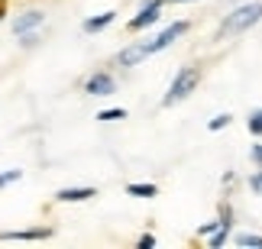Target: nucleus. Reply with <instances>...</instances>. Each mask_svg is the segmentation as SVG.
<instances>
[{
    "label": "nucleus",
    "instance_id": "nucleus-13",
    "mask_svg": "<svg viewBox=\"0 0 262 249\" xmlns=\"http://www.w3.org/2000/svg\"><path fill=\"white\" fill-rule=\"evenodd\" d=\"M233 240H236V246H262V236H256V233H236Z\"/></svg>",
    "mask_w": 262,
    "mask_h": 249
},
{
    "label": "nucleus",
    "instance_id": "nucleus-20",
    "mask_svg": "<svg viewBox=\"0 0 262 249\" xmlns=\"http://www.w3.org/2000/svg\"><path fill=\"white\" fill-rule=\"evenodd\" d=\"M249 159H253V162H259V165H262V146H253V149H249Z\"/></svg>",
    "mask_w": 262,
    "mask_h": 249
},
{
    "label": "nucleus",
    "instance_id": "nucleus-1",
    "mask_svg": "<svg viewBox=\"0 0 262 249\" xmlns=\"http://www.w3.org/2000/svg\"><path fill=\"white\" fill-rule=\"evenodd\" d=\"M259 19H262V0L243 4V7H236L230 16H224V23H220L217 36H220V39H224V36H239V33H246V29H253Z\"/></svg>",
    "mask_w": 262,
    "mask_h": 249
},
{
    "label": "nucleus",
    "instance_id": "nucleus-15",
    "mask_svg": "<svg viewBox=\"0 0 262 249\" xmlns=\"http://www.w3.org/2000/svg\"><path fill=\"white\" fill-rule=\"evenodd\" d=\"M19 178H23V172H19V168H13V172H4V175H0V188L13 185V182H19Z\"/></svg>",
    "mask_w": 262,
    "mask_h": 249
},
{
    "label": "nucleus",
    "instance_id": "nucleus-8",
    "mask_svg": "<svg viewBox=\"0 0 262 249\" xmlns=\"http://www.w3.org/2000/svg\"><path fill=\"white\" fill-rule=\"evenodd\" d=\"M88 197H97L94 188H62V191L55 194V201H62V204H78V201H88Z\"/></svg>",
    "mask_w": 262,
    "mask_h": 249
},
{
    "label": "nucleus",
    "instance_id": "nucleus-18",
    "mask_svg": "<svg viewBox=\"0 0 262 249\" xmlns=\"http://www.w3.org/2000/svg\"><path fill=\"white\" fill-rule=\"evenodd\" d=\"M19 39H23V42H19V46H23V49H33V46L39 42V39H36V33H23V36H19Z\"/></svg>",
    "mask_w": 262,
    "mask_h": 249
},
{
    "label": "nucleus",
    "instance_id": "nucleus-9",
    "mask_svg": "<svg viewBox=\"0 0 262 249\" xmlns=\"http://www.w3.org/2000/svg\"><path fill=\"white\" fill-rule=\"evenodd\" d=\"M52 230L49 227H36V230H7L0 233V240H49Z\"/></svg>",
    "mask_w": 262,
    "mask_h": 249
},
{
    "label": "nucleus",
    "instance_id": "nucleus-16",
    "mask_svg": "<svg viewBox=\"0 0 262 249\" xmlns=\"http://www.w3.org/2000/svg\"><path fill=\"white\" fill-rule=\"evenodd\" d=\"M230 120H233V117H230V114H220V117H214V120H210L207 123V129H214V133H217V129H224Z\"/></svg>",
    "mask_w": 262,
    "mask_h": 249
},
{
    "label": "nucleus",
    "instance_id": "nucleus-22",
    "mask_svg": "<svg viewBox=\"0 0 262 249\" xmlns=\"http://www.w3.org/2000/svg\"><path fill=\"white\" fill-rule=\"evenodd\" d=\"M4 10H7V4H4V0H0V19H4Z\"/></svg>",
    "mask_w": 262,
    "mask_h": 249
},
{
    "label": "nucleus",
    "instance_id": "nucleus-4",
    "mask_svg": "<svg viewBox=\"0 0 262 249\" xmlns=\"http://www.w3.org/2000/svg\"><path fill=\"white\" fill-rule=\"evenodd\" d=\"M114 91H117V81L110 72H94L84 81V94H91V97H110Z\"/></svg>",
    "mask_w": 262,
    "mask_h": 249
},
{
    "label": "nucleus",
    "instance_id": "nucleus-6",
    "mask_svg": "<svg viewBox=\"0 0 262 249\" xmlns=\"http://www.w3.org/2000/svg\"><path fill=\"white\" fill-rule=\"evenodd\" d=\"M185 33H188V23H185V19H178V23H172L168 29H162V33H159L152 42H146V46H149V52H162V49H168L175 39H181Z\"/></svg>",
    "mask_w": 262,
    "mask_h": 249
},
{
    "label": "nucleus",
    "instance_id": "nucleus-12",
    "mask_svg": "<svg viewBox=\"0 0 262 249\" xmlns=\"http://www.w3.org/2000/svg\"><path fill=\"white\" fill-rule=\"evenodd\" d=\"M97 120H104V123H110V120H126V110H123V107H114V110H100V114H97Z\"/></svg>",
    "mask_w": 262,
    "mask_h": 249
},
{
    "label": "nucleus",
    "instance_id": "nucleus-17",
    "mask_svg": "<svg viewBox=\"0 0 262 249\" xmlns=\"http://www.w3.org/2000/svg\"><path fill=\"white\" fill-rule=\"evenodd\" d=\"M249 188H253L256 194H262V168H259V172H256L253 178H249Z\"/></svg>",
    "mask_w": 262,
    "mask_h": 249
},
{
    "label": "nucleus",
    "instance_id": "nucleus-10",
    "mask_svg": "<svg viewBox=\"0 0 262 249\" xmlns=\"http://www.w3.org/2000/svg\"><path fill=\"white\" fill-rule=\"evenodd\" d=\"M114 10H107V13H100V16H91V19H84V33H100L104 26H110L114 23Z\"/></svg>",
    "mask_w": 262,
    "mask_h": 249
},
{
    "label": "nucleus",
    "instance_id": "nucleus-5",
    "mask_svg": "<svg viewBox=\"0 0 262 249\" xmlns=\"http://www.w3.org/2000/svg\"><path fill=\"white\" fill-rule=\"evenodd\" d=\"M146 55H152L146 42H129L126 49H120V52L114 55V65H120V68H133V65L143 62Z\"/></svg>",
    "mask_w": 262,
    "mask_h": 249
},
{
    "label": "nucleus",
    "instance_id": "nucleus-3",
    "mask_svg": "<svg viewBox=\"0 0 262 249\" xmlns=\"http://www.w3.org/2000/svg\"><path fill=\"white\" fill-rule=\"evenodd\" d=\"M162 7H165L162 0H149V4L126 23V29H129V33H139V29H146V26H156V23H159V13H162Z\"/></svg>",
    "mask_w": 262,
    "mask_h": 249
},
{
    "label": "nucleus",
    "instance_id": "nucleus-7",
    "mask_svg": "<svg viewBox=\"0 0 262 249\" xmlns=\"http://www.w3.org/2000/svg\"><path fill=\"white\" fill-rule=\"evenodd\" d=\"M42 19H46V13H42V10H26L23 16H16V19H13V33H16V36H23V33H33V29H39V26H42Z\"/></svg>",
    "mask_w": 262,
    "mask_h": 249
},
{
    "label": "nucleus",
    "instance_id": "nucleus-14",
    "mask_svg": "<svg viewBox=\"0 0 262 249\" xmlns=\"http://www.w3.org/2000/svg\"><path fill=\"white\" fill-rule=\"evenodd\" d=\"M249 133L253 136H262V110H256V114H249Z\"/></svg>",
    "mask_w": 262,
    "mask_h": 249
},
{
    "label": "nucleus",
    "instance_id": "nucleus-2",
    "mask_svg": "<svg viewBox=\"0 0 262 249\" xmlns=\"http://www.w3.org/2000/svg\"><path fill=\"white\" fill-rule=\"evenodd\" d=\"M198 84H201V68H198V65L178 68V75L172 78V87H168V94L162 97V107H175V104H181L185 97H191V94L198 91Z\"/></svg>",
    "mask_w": 262,
    "mask_h": 249
},
{
    "label": "nucleus",
    "instance_id": "nucleus-11",
    "mask_svg": "<svg viewBox=\"0 0 262 249\" xmlns=\"http://www.w3.org/2000/svg\"><path fill=\"white\" fill-rule=\"evenodd\" d=\"M126 194H133V197H156L159 188L156 185H126Z\"/></svg>",
    "mask_w": 262,
    "mask_h": 249
},
{
    "label": "nucleus",
    "instance_id": "nucleus-21",
    "mask_svg": "<svg viewBox=\"0 0 262 249\" xmlns=\"http://www.w3.org/2000/svg\"><path fill=\"white\" fill-rule=\"evenodd\" d=\"M162 4H191V0H162Z\"/></svg>",
    "mask_w": 262,
    "mask_h": 249
},
{
    "label": "nucleus",
    "instance_id": "nucleus-19",
    "mask_svg": "<svg viewBox=\"0 0 262 249\" xmlns=\"http://www.w3.org/2000/svg\"><path fill=\"white\" fill-rule=\"evenodd\" d=\"M139 249H149V246H156V236L152 233H146V236H139V243H136Z\"/></svg>",
    "mask_w": 262,
    "mask_h": 249
}]
</instances>
